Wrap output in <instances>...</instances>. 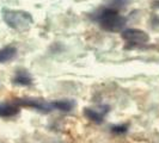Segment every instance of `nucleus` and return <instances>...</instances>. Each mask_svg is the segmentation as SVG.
Returning <instances> with one entry per match:
<instances>
[{
    "instance_id": "nucleus-1",
    "label": "nucleus",
    "mask_w": 159,
    "mask_h": 143,
    "mask_svg": "<svg viewBox=\"0 0 159 143\" xmlns=\"http://www.w3.org/2000/svg\"><path fill=\"white\" fill-rule=\"evenodd\" d=\"M92 19L97 22L103 30L109 32L121 31L127 24V18L120 15L119 12L112 7L99 8L96 13H93Z\"/></svg>"
},
{
    "instance_id": "nucleus-2",
    "label": "nucleus",
    "mask_w": 159,
    "mask_h": 143,
    "mask_svg": "<svg viewBox=\"0 0 159 143\" xmlns=\"http://www.w3.org/2000/svg\"><path fill=\"white\" fill-rule=\"evenodd\" d=\"M2 19L7 24V26L19 32L28 30L34 23V18L31 15L26 11H22V10L4 8L2 10Z\"/></svg>"
},
{
    "instance_id": "nucleus-3",
    "label": "nucleus",
    "mask_w": 159,
    "mask_h": 143,
    "mask_svg": "<svg viewBox=\"0 0 159 143\" xmlns=\"http://www.w3.org/2000/svg\"><path fill=\"white\" fill-rule=\"evenodd\" d=\"M121 37L130 44H136L141 46L150 42V36L148 33L140 29H126L121 32Z\"/></svg>"
},
{
    "instance_id": "nucleus-4",
    "label": "nucleus",
    "mask_w": 159,
    "mask_h": 143,
    "mask_svg": "<svg viewBox=\"0 0 159 143\" xmlns=\"http://www.w3.org/2000/svg\"><path fill=\"white\" fill-rule=\"evenodd\" d=\"M16 103L20 106H26V107H32L35 110H39L41 112H49L52 111L53 104L47 103L42 99H35V98H24V99H16Z\"/></svg>"
},
{
    "instance_id": "nucleus-5",
    "label": "nucleus",
    "mask_w": 159,
    "mask_h": 143,
    "mask_svg": "<svg viewBox=\"0 0 159 143\" xmlns=\"http://www.w3.org/2000/svg\"><path fill=\"white\" fill-rule=\"evenodd\" d=\"M12 82L15 85H18V86H30L32 84V78L31 75L28 73V71L19 69V71L16 72V74L12 79Z\"/></svg>"
},
{
    "instance_id": "nucleus-6",
    "label": "nucleus",
    "mask_w": 159,
    "mask_h": 143,
    "mask_svg": "<svg viewBox=\"0 0 159 143\" xmlns=\"http://www.w3.org/2000/svg\"><path fill=\"white\" fill-rule=\"evenodd\" d=\"M17 55V49L12 46H7L0 49V63H6L13 60Z\"/></svg>"
},
{
    "instance_id": "nucleus-7",
    "label": "nucleus",
    "mask_w": 159,
    "mask_h": 143,
    "mask_svg": "<svg viewBox=\"0 0 159 143\" xmlns=\"http://www.w3.org/2000/svg\"><path fill=\"white\" fill-rule=\"evenodd\" d=\"M19 112V107L12 104H0V117H13Z\"/></svg>"
},
{
    "instance_id": "nucleus-8",
    "label": "nucleus",
    "mask_w": 159,
    "mask_h": 143,
    "mask_svg": "<svg viewBox=\"0 0 159 143\" xmlns=\"http://www.w3.org/2000/svg\"><path fill=\"white\" fill-rule=\"evenodd\" d=\"M52 104H53V107L54 109L65 112L71 111L72 109H73V106H74V102L67 100V99H65V100H55V102H53Z\"/></svg>"
},
{
    "instance_id": "nucleus-9",
    "label": "nucleus",
    "mask_w": 159,
    "mask_h": 143,
    "mask_svg": "<svg viewBox=\"0 0 159 143\" xmlns=\"http://www.w3.org/2000/svg\"><path fill=\"white\" fill-rule=\"evenodd\" d=\"M84 115L88 117L90 120L95 122V123H102L103 122V113L98 112L97 110H92V109H85L84 110Z\"/></svg>"
},
{
    "instance_id": "nucleus-10",
    "label": "nucleus",
    "mask_w": 159,
    "mask_h": 143,
    "mask_svg": "<svg viewBox=\"0 0 159 143\" xmlns=\"http://www.w3.org/2000/svg\"><path fill=\"white\" fill-rule=\"evenodd\" d=\"M110 1H111L112 6L116 8L123 7V6L128 2V0H110Z\"/></svg>"
},
{
    "instance_id": "nucleus-11",
    "label": "nucleus",
    "mask_w": 159,
    "mask_h": 143,
    "mask_svg": "<svg viewBox=\"0 0 159 143\" xmlns=\"http://www.w3.org/2000/svg\"><path fill=\"white\" fill-rule=\"evenodd\" d=\"M114 132H126L127 131V125H119V127L112 128Z\"/></svg>"
}]
</instances>
